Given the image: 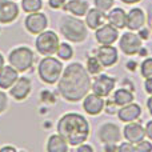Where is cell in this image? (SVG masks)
<instances>
[{
  "label": "cell",
  "mask_w": 152,
  "mask_h": 152,
  "mask_svg": "<svg viewBox=\"0 0 152 152\" xmlns=\"http://www.w3.org/2000/svg\"><path fill=\"white\" fill-rule=\"evenodd\" d=\"M89 74L80 63H72L64 69L59 79V92L68 102H79L91 89Z\"/></svg>",
  "instance_id": "cell-1"
},
{
  "label": "cell",
  "mask_w": 152,
  "mask_h": 152,
  "mask_svg": "<svg viewBox=\"0 0 152 152\" xmlns=\"http://www.w3.org/2000/svg\"><path fill=\"white\" fill-rule=\"evenodd\" d=\"M58 132L68 144L79 145L88 139L89 124L87 119L79 113H66L58 123Z\"/></svg>",
  "instance_id": "cell-2"
},
{
  "label": "cell",
  "mask_w": 152,
  "mask_h": 152,
  "mask_svg": "<svg viewBox=\"0 0 152 152\" xmlns=\"http://www.w3.org/2000/svg\"><path fill=\"white\" fill-rule=\"evenodd\" d=\"M60 32L67 40L80 43L87 37V27L81 20L72 16H64L60 23Z\"/></svg>",
  "instance_id": "cell-3"
},
{
  "label": "cell",
  "mask_w": 152,
  "mask_h": 152,
  "mask_svg": "<svg viewBox=\"0 0 152 152\" xmlns=\"http://www.w3.org/2000/svg\"><path fill=\"white\" fill-rule=\"evenodd\" d=\"M61 71H63V64L52 56L43 59L37 68L39 77L47 84H55L60 79Z\"/></svg>",
  "instance_id": "cell-4"
},
{
  "label": "cell",
  "mask_w": 152,
  "mask_h": 152,
  "mask_svg": "<svg viewBox=\"0 0 152 152\" xmlns=\"http://www.w3.org/2000/svg\"><path fill=\"white\" fill-rule=\"evenodd\" d=\"M8 60L13 68L18 69V72H26L34 64V52L28 47L15 48L10 53Z\"/></svg>",
  "instance_id": "cell-5"
},
{
  "label": "cell",
  "mask_w": 152,
  "mask_h": 152,
  "mask_svg": "<svg viewBox=\"0 0 152 152\" xmlns=\"http://www.w3.org/2000/svg\"><path fill=\"white\" fill-rule=\"evenodd\" d=\"M59 44V36L53 31H43L36 37V50L43 56H51L56 53Z\"/></svg>",
  "instance_id": "cell-6"
},
{
  "label": "cell",
  "mask_w": 152,
  "mask_h": 152,
  "mask_svg": "<svg viewBox=\"0 0 152 152\" xmlns=\"http://www.w3.org/2000/svg\"><path fill=\"white\" fill-rule=\"evenodd\" d=\"M119 45L126 55H135L142 50V37L134 32H126L121 35Z\"/></svg>",
  "instance_id": "cell-7"
},
{
  "label": "cell",
  "mask_w": 152,
  "mask_h": 152,
  "mask_svg": "<svg viewBox=\"0 0 152 152\" xmlns=\"http://www.w3.org/2000/svg\"><path fill=\"white\" fill-rule=\"evenodd\" d=\"M24 24H26V28L28 32H31L34 35H39L40 32H43L47 28L48 19L44 13H40L37 11V12L29 13L26 18V20H24Z\"/></svg>",
  "instance_id": "cell-8"
},
{
  "label": "cell",
  "mask_w": 152,
  "mask_h": 152,
  "mask_svg": "<svg viewBox=\"0 0 152 152\" xmlns=\"http://www.w3.org/2000/svg\"><path fill=\"white\" fill-rule=\"evenodd\" d=\"M115 84H116V80L113 77H111L108 75H100L91 84V89L94 91V94L99 95L102 97H105L113 91Z\"/></svg>",
  "instance_id": "cell-9"
},
{
  "label": "cell",
  "mask_w": 152,
  "mask_h": 152,
  "mask_svg": "<svg viewBox=\"0 0 152 152\" xmlns=\"http://www.w3.org/2000/svg\"><path fill=\"white\" fill-rule=\"evenodd\" d=\"M96 40L97 43H100L102 45H108V44H113L119 37V32L118 28L113 27L112 24H103L102 27L96 29Z\"/></svg>",
  "instance_id": "cell-10"
},
{
  "label": "cell",
  "mask_w": 152,
  "mask_h": 152,
  "mask_svg": "<svg viewBox=\"0 0 152 152\" xmlns=\"http://www.w3.org/2000/svg\"><path fill=\"white\" fill-rule=\"evenodd\" d=\"M120 129L116 124H103L99 129V137L104 144H115V143L120 142Z\"/></svg>",
  "instance_id": "cell-11"
},
{
  "label": "cell",
  "mask_w": 152,
  "mask_h": 152,
  "mask_svg": "<svg viewBox=\"0 0 152 152\" xmlns=\"http://www.w3.org/2000/svg\"><path fill=\"white\" fill-rule=\"evenodd\" d=\"M19 16V7L12 0H0V23L8 24Z\"/></svg>",
  "instance_id": "cell-12"
},
{
  "label": "cell",
  "mask_w": 152,
  "mask_h": 152,
  "mask_svg": "<svg viewBox=\"0 0 152 152\" xmlns=\"http://www.w3.org/2000/svg\"><path fill=\"white\" fill-rule=\"evenodd\" d=\"M83 108L88 115H99L104 108V99L102 96L96 94H91V95H86L83 102Z\"/></svg>",
  "instance_id": "cell-13"
},
{
  "label": "cell",
  "mask_w": 152,
  "mask_h": 152,
  "mask_svg": "<svg viewBox=\"0 0 152 152\" xmlns=\"http://www.w3.org/2000/svg\"><path fill=\"white\" fill-rule=\"evenodd\" d=\"M96 58L99 59V61L102 63L103 67H112L113 64L118 63V51L115 47H112L111 44L108 45H102L97 50Z\"/></svg>",
  "instance_id": "cell-14"
},
{
  "label": "cell",
  "mask_w": 152,
  "mask_h": 152,
  "mask_svg": "<svg viewBox=\"0 0 152 152\" xmlns=\"http://www.w3.org/2000/svg\"><path fill=\"white\" fill-rule=\"evenodd\" d=\"M140 115H142V108L139 104H135V103L121 105V108L118 111L119 120H121L123 123H131V121L137 120Z\"/></svg>",
  "instance_id": "cell-15"
},
{
  "label": "cell",
  "mask_w": 152,
  "mask_h": 152,
  "mask_svg": "<svg viewBox=\"0 0 152 152\" xmlns=\"http://www.w3.org/2000/svg\"><path fill=\"white\" fill-rule=\"evenodd\" d=\"M123 135L127 139V142H131V143H134V144H136V143L142 142V140L144 139L145 129L142 127V124L131 121V123H128L124 127Z\"/></svg>",
  "instance_id": "cell-16"
},
{
  "label": "cell",
  "mask_w": 152,
  "mask_h": 152,
  "mask_svg": "<svg viewBox=\"0 0 152 152\" xmlns=\"http://www.w3.org/2000/svg\"><path fill=\"white\" fill-rule=\"evenodd\" d=\"M31 92V81L28 77H18V80L13 83L11 87V95L15 97L16 100H23Z\"/></svg>",
  "instance_id": "cell-17"
},
{
  "label": "cell",
  "mask_w": 152,
  "mask_h": 152,
  "mask_svg": "<svg viewBox=\"0 0 152 152\" xmlns=\"http://www.w3.org/2000/svg\"><path fill=\"white\" fill-rule=\"evenodd\" d=\"M145 23V13L140 8H132L127 13V24L126 27L131 31H139Z\"/></svg>",
  "instance_id": "cell-18"
},
{
  "label": "cell",
  "mask_w": 152,
  "mask_h": 152,
  "mask_svg": "<svg viewBox=\"0 0 152 152\" xmlns=\"http://www.w3.org/2000/svg\"><path fill=\"white\" fill-rule=\"evenodd\" d=\"M105 19H107L105 13L103 11H100L99 8L88 10V12L86 13V24L91 29H97L99 27H102L104 24Z\"/></svg>",
  "instance_id": "cell-19"
},
{
  "label": "cell",
  "mask_w": 152,
  "mask_h": 152,
  "mask_svg": "<svg viewBox=\"0 0 152 152\" xmlns=\"http://www.w3.org/2000/svg\"><path fill=\"white\" fill-rule=\"evenodd\" d=\"M18 77V69L12 66H4L0 69V88H11Z\"/></svg>",
  "instance_id": "cell-20"
},
{
  "label": "cell",
  "mask_w": 152,
  "mask_h": 152,
  "mask_svg": "<svg viewBox=\"0 0 152 152\" xmlns=\"http://www.w3.org/2000/svg\"><path fill=\"white\" fill-rule=\"evenodd\" d=\"M107 20H108V23L112 24L118 29H121L127 24V13L121 8H115V10H112L108 13Z\"/></svg>",
  "instance_id": "cell-21"
},
{
  "label": "cell",
  "mask_w": 152,
  "mask_h": 152,
  "mask_svg": "<svg viewBox=\"0 0 152 152\" xmlns=\"http://www.w3.org/2000/svg\"><path fill=\"white\" fill-rule=\"evenodd\" d=\"M47 150L50 152H67L68 151V143L66 142L61 135H52L48 139Z\"/></svg>",
  "instance_id": "cell-22"
},
{
  "label": "cell",
  "mask_w": 152,
  "mask_h": 152,
  "mask_svg": "<svg viewBox=\"0 0 152 152\" xmlns=\"http://www.w3.org/2000/svg\"><path fill=\"white\" fill-rule=\"evenodd\" d=\"M64 8L75 16H84L88 12V3L84 0H69L64 4Z\"/></svg>",
  "instance_id": "cell-23"
},
{
  "label": "cell",
  "mask_w": 152,
  "mask_h": 152,
  "mask_svg": "<svg viewBox=\"0 0 152 152\" xmlns=\"http://www.w3.org/2000/svg\"><path fill=\"white\" fill-rule=\"evenodd\" d=\"M112 100L115 102L116 105L121 107V105H126V104H128V103L134 102V94H132L129 89L120 88V89H118V91H115Z\"/></svg>",
  "instance_id": "cell-24"
},
{
  "label": "cell",
  "mask_w": 152,
  "mask_h": 152,
  "mask_svg": "<svg viewBox=\"0 0 152 152\" xmlns=\"http://www.w3.org/2000/svg\"><path fill=\"white\" fill-rule=\"evenodd\" d=\"M21 7L26 12L32 13V12H37V11L42 10L43 3L42 0H23L21 1Z\"/></svg>",
  "instance_id": "cell-25"
},
{
  "label": "cell",
  "mask_w": 152,
  "mask_h": 152,
  "mask_svg": "<svg viewBox=\"0 0 152 152\" xmlns=\"http://www.w3.org/2000/svg\"><path fill=\"white\" fill-rule=\"evenodd\" d=\"M102 69H103V66L96 56H91V58L87 59V71H88V74L96 75V74H99Z\"/></svg>",
  "instance_id": "cell-26"
},
{
  "label": "cell",
  "mask_w": 152,
  "mask_h": 152,
  "mask_svg": "<svg viewBox=\"0 0 152 152\" xmlns=\"http://www.w3.org/2000/svg\"><path fill=\"white\" fill-rule=\"evenodd\" d=\"M56 53H58V56L61 60H69L72 58V55H74V50H72V47L68 43H61V44H59Z\"/></svg>",
  "instance_id": "cell-27"
},
{
  "label": "cell",
  "mask_w": 152,
  "mask_h": 152,
  "mask_svg": "<svg viewBox=\"0 0 152 152\" xmlns=\"http://www.w3.org/2000/svg\"><path fill=\"white\" fill-rule=\"evenodd\" d=\"M140 72H142L143 77H145V79L151 77L152 76V58H148L143 61L142 66H140Z\"/></svg>",
  "instance_id": "cell-28"
},
{
  "label": "cell",
  "mask_w": 152,
  "mask_h": 152,
  "mask_svg": "<svg viewBox=\"0 0 152 152\" xmlns=\"http://www.w3.org/2000/svg\"><path fill=\"white\" fill-rule=\"evenodd\" d=\"M95 7L99 8L103 12H107L113 7V0H94Z\"/></svg>",
  "instance_id": "cell-29"
},
{
  "label": "cell",
  "mask_w": 152,
  "mask_h": 152,
  "mask_svg": "<svg viewBox=\"0 0 152 152\" xmlns=\"http://www.w3.org/2000/svg\"><path fill=\"white\" fill-rule=\"evenodd\" d=\"M135 150L139 151V152H151L152 151V145L150 142H145L144 139L142 140V142L136 143L135 144Z\"/></svg>",
  "instance_id": "cell-30"
},
{
  "label": "cell",
  "mask_w": 152,
  "mask_h": 152,
  "mask_svg": "<svg viewBox=\"0 0 152 152\" xmlns=\"http://www.w3.org/2000/svg\"><path fill=\"white\" fill-rule=\"evenodd\" d=\"M118 150L120 152H134V151H136L135 150V144L134 143H131V142L121 143V144L118 147Z\"/></svg>",
  "instance_id": "cell-31"
},
{
  "label": "cell",
  "mask_w": 152,
  "mask_h": 152,
  "mask_svg": "<svg viewBox=\"0 0 152 152\" xmlns=\"http://www.w3.org/2000/svg\"><path fill=\"white\" fill-rule=\"evenodd\" d=\"M66 4V0H48V5L53 10H59Z\"/></svg>",
  "instance_id": "cell-32"
},
{
  "label": "cell",
  "mask_w": 152,
  "mask_h": 152,
  "mask_svg": "<svg viewBox=\"0 0 152 152\" xmlns=\"http://www.w3.org/2000/svg\"><path fill=\"white\" fill-rule=\"evenodd\" d=\"M5 107H7V96L3 91H0V113L5 110Z\"/></svg>",
  "instance_id": "cell-33"
},
{
  "label": "cell",
  "mask_w": 152,
  "mask_h": 152,
  "mask_svg": "<svg viewBox=\"0 0 152 152\" xmlns=\"http://www.w3.org/2000/svg\"><path fill=\"white\" fill-rule=\"evenodd\" d=\"M144 89H145V92H147V94L152 95V76H151V77H147V79H145Z\"/></svg>",
  "instance_id": "cell-34"
},
{
  "label": "cell",
  "mask_w": 152,
  "mask_h": 152,
  "mask_svg": "<svg viewBox=\"0 0 152 152\" xmlns=\"http://www.w3.org/2000/svg\"><path fill=\"white\" fill-rule=\"evenodd\" d=\"M104 104H105V103H104ZM105 105H107L105 108H107V112L108 113H115L116 112V104H115V102H113V100H112V102H108Z\"/></svg>",
  "instance_id": "cell-35"
},
{
  "label": "cell",
  "mask_w": 152,
  "mask_h": 152,
  "mask_svg": "<svg viewBox=\"0 0 152 152\" xmlns=\"http://www.w3.org/2000/svg\"><path fill=\"white\" fill-rule=\"evenodd\" d=\"M92 151H94V148L91 145L83 144V143H81V145L79 144V147H77V152H92Z\"/></svg>",
  "instance_id": "cell-36"
},
{
  "label": "cell",
  "mask_w": 152,
  "mask_h": 152,
  "mask_svg": "<svg viewBox=\"0 0 152 152\" xmlns=\"http://www.w3.org/2000/svg\"><path fill=\"white\" fill-rule=\"evenodd\" d=\"M145 135H147L148 137H150V139L152 140V120H150L147 123V126H145Z\"/></svg>",
  "instance_id": "cell-37"
},
{
  "label": "cell",
  "mask_w": 152,
  "mask_h": 152,
  "mask_svg": "<svg viewBox=\"0 0 152 152\" xmlns=\"http://www.w3.org/2000/svg\"><path fill=\"white\" fill-rule=\"evenodd\" d=\"M139 36L142 37V39H144V40H147L148 39V36H150V32H148V29H145L144 27H142V28L139 29Z\"/></svg>",
  "instance_id": "cell-38"
},
{
  "label": "cell",
  "mask_w": 152,
  "mask_h": 152,
  "mask_svg": "<svg viewBox=\"0 0 152 152\" xmlns=\"http://www.w3.org/2000/svg\"><path fill=\"white\" fill-rule=\"evenodd\" d=\"M147 108H148V111H150V113L152 115V95H151V97L147 100Z\"/></svg>",
  "instance_id": "cell-39"
},
{
  "label": "cell",
  "mask_w": 152,
  "mask_h": 152,
  "mask_svg": "<svg viewBox=\"0 0 152 152\" xmlns=\"http://www.w3.org/2000/svg\"><path fill=\"white\" fill-rule=\"evenodd\" d=\"M4 151H11V152H15L16 150L13 147H3V148H0V152H4Z\"/></svg>",
  "instance_id": "cell-40"
},
{
  "label": "cell",
  "mask_w": 152,
  "mask_h": 152,
  "mask_svg": "<svg viewBox=\"0 0 152 152\" xmlns=\"http://www.w3.org/2000/svg\"><path fill=\"white\" fill-rule=\"evenodd\" d=\"M123 3H126V4H135V3H139L140 0H121Z\"/></svg>",
  "instance_id": "cell-41"
},
{
  "label": "cell",
  "mask_w": 152,
  "mask_h": 152,
  "mask_svg": "<svg viewBox=\"0 0 152 152\" xmlns=\"http://www.w3.org/2000/svg\"><path fill=\"white\" fill-rule=\"evenodd\" d=\"M4 67V58H3V55L0 53V69Z\"/></svg>",
  "instance_id": "cell-42"
}]
</instances>
